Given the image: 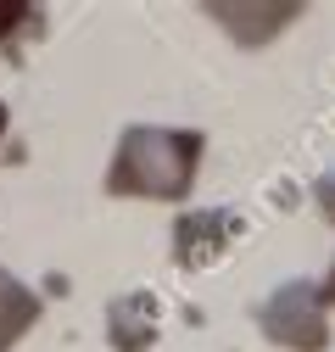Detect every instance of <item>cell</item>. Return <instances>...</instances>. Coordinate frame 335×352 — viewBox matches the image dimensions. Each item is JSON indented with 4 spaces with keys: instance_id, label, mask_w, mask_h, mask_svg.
<instances>
[{
    "instance_id": "6da1fadb",
    "label": "cell",
    "mask_w": 335,
    "mask_h": 352,
    "mask_svg": "<svg viewBox=\"0 0 335 352\" xmlns=\"http://www.w3.org/2000/svg\"><path fill=\"white\" fill-rule=\"evenodd\" d=\"M196 168V135H162V129H135L123 135V151L112 162V190L135 196H179Z\"/></svg>"
},
{
    "instance_id": "7a4b0ae2",
    "label": "cell",
    "mask_w": 335,
    "mask_h": 352,
    "mask_svg": "<svg viewBox=\"0 0 335 352\" xmlns=\"http://www.w3.org/2000/svg\"><path fill=\"white\" fill-rule=\"evenodd\" d=\"M263 324H268V336H274V341L308 346V352H319V346H324V319H319V302H313V291H302V285L279 291V296L268 302Z\"/></svg>"
},
{
    "instance_id": "3957f363",
    "label": "cell",
    "mask_w": 335,
    "mask_h": 352,
    "mask_svg": "<svg viewBox=\"0 0 335 352\" xmlns=\"http://www.w3.org/2000/svg\"><path fill=\"white\" fill-rule=\"evenodd\" d=\"M34 319H39V296H34L28 285H17L6 269H0V352H12L17 336H23Z\"/></svg>"
},
{
    "instance_id": "277c9868",
    "label": "cell",
    "mask_w": 335,
    "mask_h": 352,
    "mask_svg": "<svg viewBox=\"0 0 335 352\" xmlns=\"http://www.w3.org/2000/svg\"><path fill=\"white\" fill-rule=\"evenodd\" d=\"M23 23V6H0V34H12Z\"/></svg>"
},
{
    "instance_id": "5b68a950",
    "label": "cell",
    "mask_w": 335,
    "mask_h": 352,
    "mask_svg": "<svg viewBox=\"0 0 335 352\" xmlns=\"http://www.w3.org/2000/svg\"><path fill=\"white\" fill-rule=\"evenodd\" d=\"M324 201H330V212H335V179H330V185H324Z\"/></svg>"
},
{
    "instance_id": "8992f818",
    "label": "cell",
    "mask_w": 335,
    "mask_h": 352,
    "mask_svg": "<svg viewBox=\"0 0 335 352\" xmlns=\"http://www.w3.org/2000/svg\"><path fill=\"white\" fill-rule=\"evenodd\" d=\"M0 129H6V107H0Z\"/></svg>"
},
{
    "instance_id": "52a82bcc",
    "label": "cell",
    "mask_w": 335,
    "mask_h": 352,
    "mask_svg": "<svg viewBox=\"0 0 335 352\" xmlns=\"http://www.w3.org/2000/svg\"><path fill=\"white\" fill-rule=\"evenodd\" d=\"M330 291H335V285H330Z\"/></svg>"
}]
</instances>
